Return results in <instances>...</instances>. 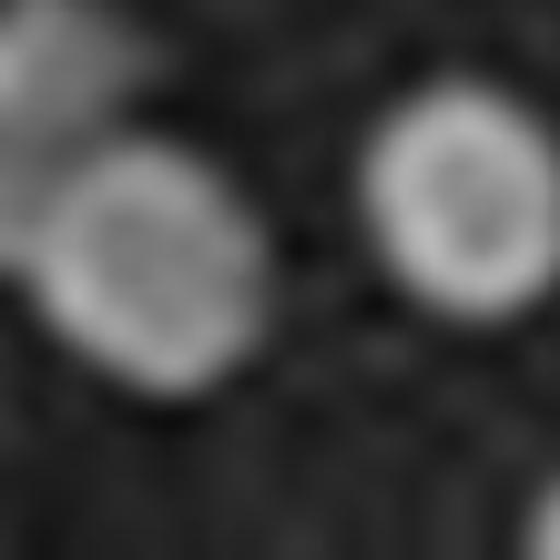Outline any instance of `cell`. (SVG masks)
<instances>
[{
  "label": "cell",
  "mask_w": 560,
  "mask_h": 560,
  "mask_svg": "<svg viewBox=\"0 0 560 560\" xmlns=\"http://www.w3.org/2000/svg\"><path fill=\"white\" fill-rule=\"evenodd\" d=\"M143 31L113 0H11L0 31V194L103 143L143 82Z\"/></svg>",
  "instance_id": "3"
},
{
  "label": "cell",
  "mask_w": 560,
  "mask_h": 560,
  "mask_svg": "<svg viewBox=\"0 0 560 560\" xmlns=\"http://www.w3.org/2000/svg\"><path fill=\"white\" fill-rule=\"evenodd\" d=\"M530 550H540V560H560V479L540 489V510H530Z\"/></svg>",
  "instance_id": "4"
},
{
  "label": "cell",
  "mask_w": 560,
  "mask_h": 560,
  "mask_svg": "<svg viewBox=\"0 0 560 560\" xmlns=\"http://www.w3.org/2000/svg\"><path fill=\"white\" fill-rule=\"evenodd\" d=\"M357 224L408 306L510 326L560 295V133L510 82L439 72L377 113L357 153Z\"/></svg>",
  "instance_id": "2"
},
{
  "label": "cell",
  "mask_w": 560,
  "mask_h": 560,
  "mask_svg": "<svg viewBox=\"0 0 560 560\" xmlns=\"http://www.w3.org/2000/svg\"><path fill=\"white\" fill-rule=\"evenodd\" d=\"M0 255L51 347L133 398H205L245 377L276 316V255L245 184L133 122L0 194Z\"/></svg>",
  "instance_id": "1"
}]
</instances>
